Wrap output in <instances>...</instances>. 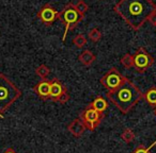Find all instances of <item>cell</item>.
Masks as SVG:
<instances>
[{
	"label": "cell",
	"mask_w": 156,
	"mask_h": 153,
	"mask_svg": "<svg viewBox=\"0 0 156 153\" xmlns=\"http://www.w3.org/2000/svg\"><path fill=\"white\" fill-rule=\"evenodd\" d=\"M126 77L121 75L119 70L115 67L110 68L101 79V84L103 85L104 88H106L107 91H113V89L118 88L120 85L123 83V81L125 80Z\"/></svg>",
	"instance_id": "cell-8"
},
{
	"label": "cell",
	"mask_w": 156,
	"mask_h": 153,
	"mask_svg": "<svg viewBox=\"0 0 156 153\" xmlns=\"http://www.w3.org/2000/svg\"><path fill=\"white\" fill-rule=\"evenodd\" d=\"M80 120L83 122L86 129L89 131H95L98 128V125L102 122V119L104 118V115H101L98 111H95L91 105H88L79 116Z\"/></svg>",
	"instance_id": "cell-6"
},
{
	"label": "cell",
	"mask_w": 156,
	"mask_h": 153,
	"mask_svg": "<svg viewBox=\"0 0 156 153\" xmlns=\"http://www.w3.org/2000/svg\"><path fill=\"white\" fill-rule=\"evenodd\" d=\"M154 113H155V115H156V108H155V111H154Z\"/></svg>",
	"instance_id": "cell-24"
},
{
	"label": "cell",
	"mask_w": 156,
	"mask_h": 153,
	"mask_svg": "<svg viewBox=\"0 0 156 153\" xmlns=\"http://www.w3.org/2000/svg\"><path fill=\"white\" fill-rule=\"evenodd\" d=\"M90 105L95 111H98L101 115H105V112H106V110L108 108V102H107V100L105 99L104 97L98 96V97H96L95 99L90 103Z\"/></svg>",
	"instance_id": "cell-12"
},
{
	"label": "cell",
	"mask_w": 156,
	"mask_h": 153,
	"mask_svg": "<svg viewBox=\"0 0 156 153\" xmlns=\"http://www.w3.org/2000/svg\"><path fill=\"white\" fill-rule=\"evenodd\" d=\"M88 36H89L90 41H92L93 43H98L102 38V32H101V30L98 28H93L89 31Z\"/></svg>",
	"instance_id": "cell-18"
},
{
	"label": "cell",
	"mask_w": 156,
	"mask_h": 153,
	"mask_svg": "<svg viewBox=\"0 0 156 153\" xmlns=\"http://www.w3.org/2000/svg\"><path fill=\"white\" fill-rule=\"evenodd\" d=\"M33 91L39 96L40 99L44 100H49L50 96V81L49 80H42L37 85L33 86Z\"/></svg>",
	"instance_id": "cell-10"
},
{
	"label": "cell",
	"mask_w": 156,
	"mask_h": 153,
	"mask_svg": "<svg viewBox=\"0 0 156 153\" xmlns=\"http://www.w3.org/2000/svg\"><path fill=\"white\" fill-rule=\"evenodd\" d=\"M113 11L130 29L138 31L156 14V3L153 0H120Z\"/></svg>",
	"instance_id": "cell-1"
},
{
	"label": "cell",
	"mask_w": 156,
	"mask_h": 153,
	"mask_svg": "<svg viewBox=\"0 0 156 153\" xmlns=\"http://www.w3.org/2000/svg\"><path fill=\"white\" fill-rule=\"evenodd\" d=\"M75 8L77 9V11L83 16L89 11V5H88V3L86 2L85 0H78L77 3L75 5Z\"/></svg>",
	"instance_id": "cell-20"
},
{
	"label": "cell",
	"mask_w": 156,
	"mask_h": 153,
	"mask_svg": "<svg viewBox=\"0 0 156 153\" xmlns=\"http://www.w3.org/2000/svg\"><path fill=\"white\" fill-rule=\"evenodd\" d=\"M3 153H16V151H14V149H12V148H9V149H7Z\"/></svg>",
	"instance_id": "cell-23"
},
{
	"label": "cell",
	"mask_w": 156,
	"mask_h": 153,
	"mask_svg": "<svg viewBox=\"0 0 156 153\" xmlns=\"http://www.w3.org/2000/svg\"><path fill=\"white\" fill-rule=\"evenodd\" d=\"M149 22H151V24L153 25V26H155V27H156V14H154V15L152 16L151 19H150Z\"/></svg>",
	"instance_id": "cell-22"
},
{
	"label": "cell",
	"mask_w": 156,
	"mask_h": 153,
	"mask_svg": "<svg viewBox=\"0 0 156 153\" xmlns=\"http://www.w3.org/2000/svg\"><path fill=\"white\" fill-rule=\"evenodd\" d=\"M156 145V140L151 145L150 147H145L144 145H139L137 148H135V150L132 153H151V149Z\"/></svg>",
	"instance_id": "cell-21"
},
{
	"label": "cell",
	"mask_w": 156,
	"mask_h": 153,
	"mask_svg": "<svg viewBox=\"0 0 156 153\" xmlns=\"http://www.w3.org/2000/svg\"><path fill=\"white\" fill-rule=\"evenodd\" d=\"M37 17L43 22L45 26L49 27L54 24L56 20H58L59 18V12L52 7L50 3H46L43 7L40 9V11L37 12Z\"/></svg>",
	"instance_id": "cell-9"
},
{
	"label": "cell",
	"mask_w": 156,
	"mask_h": 153,
	"mask_svg": "<svg viewBox=\"0 0 156 153\" xmlns=\"http://www.w3.org/2000/svg\"><path fill=\"white\" fill-rule=\"evenodd\" d=\"M49 100L58 102L60 104H65L69 100V94L67 91L66 86L57 78L50 80Z\"/></svg>",
	"instance_id": "cell-7"
},
{
	"label": "cell",
	"mask_w": 156,
	"mask_h": 153,
	"mask_svg": "<svg viewBox=\"0 0 156 153\" xmlns=\"http://www.w3.org/2000/svg\"><path fill=\"white\" fill-rule=\"evenodd\" d=\"M143 98L145 99V101L152 106L156 108V87L152 86L143 94Z\"/></svg>",
	"instance_id": "cell-14"
},
{
	"label": "cell",
	"mask_w": 156,
	"mask_h": 153,
	"mask_svg": "<svg viewBox=\"0 0 156 153\" xmlns=\"http://www.w3.org/2000/svg\"><path fill=\"white\" fill-rule=\"evenodd\" d=\"M73 44L76 46L77 48H83L87 45V37L83 34H77L75 37L73 38Z\"/></svg>",
	"instance_id": "cell-19"
},
{
	"label": "cell",
	"mask_w": 156,
	"mask_h": 153,
	"mask_svg": "<svg viewBox=\"0 0 156 153\" xmlns=\"http://www.w3.org/2000/svg\"><path fill=\"white\" fill-rule=\"evenodd\" d=\"M22 96V91L3 73H0V118Z\"/></svg>",
	"instance_id": "cell-3"
},
{
	"label": "cell",
	"mask_w": 156,
	"mask_h": 153,
	"mask_svg": "<svg viewBox=\"0 0 156 153\" xmlns=\"http://www.w3.org/2000/svg\"><path fill=\"white\" fill-rule=\"evenodd\" d=\"M121 65L124 67L125 69L129 70V69L134 68V61H133V54L130 53H125L120 60Z\"/></svg>",
	"instance_id": "cell-16"
},
{
	"label": "cell",
	"mask_w": 156,
	"mask_h": 153,
	"mask_svg": "<svg viewBox=\"0 0 156 153\" xmlns=\"http://www.w3.org/2000/svg\"><path fill=\"white\" fill-rule=\"evenodd\" d=\"M107 99L122 113L128 114L143 99V93L132 80L125 78L121 85L106 94Z\"/></svg>",
	"instance_id": "cell-2"
},
{
	"label": "cell",
	"mask_w": 156,
	"mask_h": 153,
	"mask_svg": "<svg viewBox=\"0 0 156 153\" xmlns=\"http://www.w3.org/2000/svg\"><path fill=\"white\" fill-rule=\"evenodd\" d=\"M135 136H136L135 135V132L133 131L132 129H129V128H126V129L121 133L122 140H123L124 142H126V144H130L132 141H134Z\"/></svg>",
	"instance_id": "cell-17"
},
{
	"label": "cell",
	"mask_w": 156,
	"mask_h": 153,
	"mask_svg": "<svg viewBox=\"0 0 156 153\" xmlns=\"http://www.w3.org/2000/svg\"><path fill=\"white\" fill-rule=\"evenodd\" d=\"M96 60V55L89 49H86L79 54L78 56V61L85 66H91Z\"/></svg>",
	"instance_id": "cell-13"
},
{
	"label": "cell",
	"mask_w": 156,
	"mask_h": 153,
	"mask_svg": "<svg viewBox=\"0 0 156 153\" xmlns=\"http://www.w3.org/2000/svg\"><path fill=\"white\" fill-rule=\"evenodd\" d=\"M50 73V69L48 66H46L45 64H42L40 66H37L35 68V75L41 78L42 80H47V77Z\"/></svg>",
	"instance_id": "cell-15"
},
{
	"label": "cell",
	"mask_w": 156,
	"mask_h": 153,
	"mask_svg": "<svg viewBox=\"0 0 156 153\" xmlns=\"http://www.w3.org/2000/svg\"><path fill=\"white\" fill-rule=\"evenodd\" d=\"M133 61L135 70L139 73H144L154 64V58L143 47L138 48L133 54Z\"/></svg>",
	"instance_id": "cell-5"
},
{
	"label": "cell",
	"mask_w": 156,
	"mask_h": 153,
	"mask_svg": "<svg viewBox=\"0 0 156 153\" xmlns=\"http://www.w3.org/2000/svg\"><path fill=\"white\" fill-rule=\"evenodd\" d=\"M67 130H69V132L74 137L78 138V137H80V136H83V134L85 133V131L87 129H86L83 122L80 120V118H76L67 125Z\"/></svg>",
	"instance_id": "cell-11"
},
{
	"label": "cell",
	"mask_w": 156,
	"mask_h": 153,
	"mask_svg": "<svg viewBox=\"0 0 156 153\" xmlns=\"http://www.w3.org/2000/svg\"><path fill=\"white\" fill-rule=\"evenodd\" d=\"M83 18H85V16L81 15L77 11V9L75 8V5L73 2H69L64 5V8L59 12L58 18V20H60L65 27L64 33H63L62 36V42H64L66 39L67 33L69 31H73L78 25L83 22Z\"/></svg>",
	"instance_id": "cell-4"
}]
</instances>
